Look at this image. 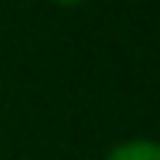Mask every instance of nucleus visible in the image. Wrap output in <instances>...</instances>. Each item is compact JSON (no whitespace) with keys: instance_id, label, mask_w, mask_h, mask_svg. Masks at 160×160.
<instances>
[{"instance_id":"obj_2","label":"nucleus","mask_w":160,"mask_h":160,"mask_svg":"<svg viewBox=\"0 0 160 160\" xmlns=\"http://www.w3.org/2000/svg\"><path fill=\"white\" fill-rule=\"evenodd\" d=\"M56 7H85L88 0H52Z\"/></svg>"},{"instance_id":"obj_1","label":"nucleus","mask_w":160,"mask_h":160,"mask_svg":"<svg viewBox=\"0 0 160 160\" xmlns=\"http://www.w3.org/2000/svg\"><path fill=\"white\" fill-rule=\"evenodd\" d=\"M105 160H160V141L131 137V141L114 144V147L105 154Z\"/></svg>"}]
</instances>
